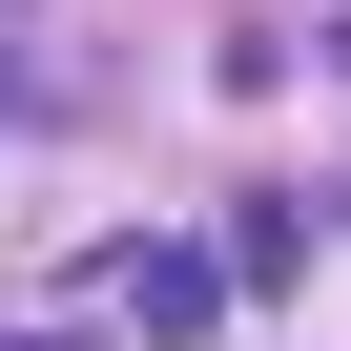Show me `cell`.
<instances>
[{
    "instance_id": "obj_1",
    "label": "cell",
    "mask_w": 351,
    "mask_h": 351,
    "mask_svg": "<svg viewBox=\"0 0 351 351\" xmlns=\"http://www.w3.org/2000/svg\"><path fill=\"white\" fill-rule=\"evenodd\" d=\"M104 289H124V330H145V351H186V330L228 310V248H124Z\"/></svg>"
},
{
    "instance_id": "obj_2",
    "label": "cell",
    "mask_w": 351,
    "mask_h": 351,
    "mask_svg": "<svg viewBox=\"0 0 351 351\" xmlns=\"http://www.w3.org/2000/svg\"><path fill=\"white\" fill-rule=\"evenodd\" d=\"M289 248H310V207H289V186H248V228H228V289H289Z\"/></svg>"
},
{
    "instance_id": "obj_3",
    "label": "cell",
    "mask_w": 351,
    "mask_h": 351,
    "mask_svg": "<svg viewBox=\"0 0 351 351\" xmlns=\"http://www.w3.org/2000/svg\"><path fill=\"white\" fill-rule=\"evenodd\" d=\"M0 351H104V330H0Z\"/></svg>"
},
{
    "instance_id": "obj_4",
    "label": "cell",
    "mask_w": 351,
    "mask_h": 351,
    "mask_svg": "<svg viewBox=\"0 0 351 351\" xmlns=\"http://www.w3.org/2000/svg\"><path fill=\"white\" fill-rule=\"evenodd\" d=\"M330 62H351V21H330Z\"/></svg>"
}]
</instances>
